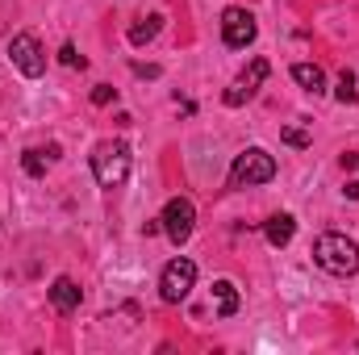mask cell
<instances>
[{
    "label": "cell",
    "instance_id": "obj_7",
    "mask_svg": "<svg viewBox=\"0 0 359 355\" xmlns=\"http://www.w3.org/2000/svg\"><path fill=\"white\" fill-rule=\"evenodd\" d=\"M222 38H226V46H234V51L251 46V42H255V17H251L247 8H226V13H222Z\"/></svg>",
    "mask_w": 359,
    "mask_h": 355
},
{
    "label": "cell",
    "instance_id": "obj_21",
    "mask_svg": "<svg viewBox=\"0 0 359 355\" xmlns=\"http://www.w3.org/2000/svg\"><path fill=\"white\" fill-rule=\"evenodd\" d=\"M343 168H359V155H343Z\"/></svg>",
    "mask_w": 359,
    "mask_h": 355
},
{
    "label": "cell",
    "instance_id": "obj_20",
    "mask_svg": "<svg viewBox=\"0 0 359 355\" xmlns=\"http://www.w3.org/2000/svg\"><path fill=\"white\" fill-rule=\"evenodd\" d=\"M343 192H347V196H351V201H359V180H351V184H347V188H343Z\"/></svg>",
    "mask_w": 359,
    "mask_h": 355
},
{
    "label": "cell",
    "instance_id": "obj_14",
    "mask_svg": "<svg viewBox=\"0 0 359 355\" xmlns=\"http://www.w3.org/2000/svg\"><path fill=\"white\" fill-rule=\"evenodd\" d=\"M334 96H339L343 105H355V100H359V88H355V76H351V72H343V76H339V92H334Z\"/></svg>",
    "mask_w": 359,
    "mask_h": 355
},
{
    "label": "cell",
    "instance_id": "obj_11",
    "mask_svg": "<svg viewBox=\"0 0 359 355\" xmlns=\"http://www.w3.org/2000/svg\"><path fill=\"white\" fill-rule=\"evenodd\" d=\"M163 29V17L159 13H151V17H138L134 25H130V46H147V42H155V34Z\"/></svg>",
    "mask_w": 359,
    "mask_h": 355
},
{
    "label": "cell",
    "instance_id": "obj_10",
    "mask_svg": "<svg viewBox=\"0 0 359 355\" xmlns=\"http://www.w3.org/2000/svg\"><path fill=\"white\" fill-rule=\"evenodd\" d=\"M264 234H268L271 247H288L292 243V234H297V222H292V213H276L264 222Z\"/></svg>",
    "mask_w": 359,
    "mask_h": 355
},
{
    "label": "cell",
    "instance_id": "obj_5",
    "mask_svg": "<svg viewBox=\"0 0 359 355\" xmlns=\"http://www.w3.org/2000/svg\"><path fill=\"white\" fill-rule=\"evenodd\" d=\"M8 55H13V67H17L21 76H29V80H38V76L46 72V55H42V42H38L34 34H17V38L8 42Z\"/></svg>",
    "mask_w": 359,
    "mask_h": 355
},
{
    "label": "cell",
    "instance_id": "obj_17",
    "mask_svg": "<svg viewBox=\"0 0 359 355\" xmlns=\"http://www.w3.org/2000/svg\"><path fill=\"white\" fill-rule=\"evenodd\" d=\"M109 100H117V88H109V84H96L92 88V105H109Z\"/></svg>",
    "mask_w": 359,
    "mask_h": 355
},
{
    "label": "cell",
    "instance_id": "obj_6",
    "mask_svg": "<svg viewBox=\"0 0 359 355\" xmlns=\"http://www.w3.org/2000/svg\"><path fill=\"white\" fill-rule=\"evenodd\" d=\"M159 222H163V234H168V239H172V243L180 247V243H188V239H192V226H196V209H192V201H188V196H172Z\"/></svg>",
    "mask_w": 359,
    "mask_h": 355
},
{
    "label": "cell",
    "instance_id": "obj_16",
    "mask_svg": "<svg viewBox=\"0 0 359 355\" xmlns=\"http://www.w3.org/2000/svg\"><path fill=\"white\" fill-rule=\"evenodd\" d=\"M280 138H284V142H288V147H309V142H313V138H309V130H305V126H288V130H284V134H280Z\"/></svg>",
    "mask_w": 359,
    "mask_h": 355
},
{
    "label": "cell",
    "instance_id": "obj_13",
    "mask_svg": "<svg viewBox=\"0 0 359 355\" xmlns=\"http://www.w3.org/2000/svg\"><path fill=\"white\" fill-rule=\"evenodd\" d=\"M213 301H217V314H222V318L238 314V288H234L230 280H217V284H213Z\"/></svg>",
    "mask_w": 359,
    "mask_h": 355
},
{
    "label": "cell",
    "instance_id": "obj_15",
    "mask_svg": "<svg viewBox=\"0 0 359 355\" xmlns=\"http://www.w3.org/2000/svg\"><path fill=\"white\" fill-rule=\"evenodd\" d=\"M21 168H25L29 176H46V159H42V151H25V155H21Z\"/></svg>",
    "mask_w": 359,
    "mask_h": 355
},
{
    "label": "cell",
    "instance_id": "obj_2",
    "mask_svg": "<svg viewBox=\"0 0 359 355\" xmlns=\"http://www.w3.org/2000/svg\"><path fill=\"white\" fill-rule=\"evenodd\" d=\"M92 176L100 188H121L130 176V147L126 142H100L92 151Z\"/></svg>",
    "mask_w": 359,
    "mask_h": 355
},
{
    "label": "cell",
    "instance_id": "obj_9",
    "mask_svg": "<svg viewBox=\"0 0 359 355\" xmlns=\"http://www.w3.org/2000/svg\"><path fill=\"white\" fill-rule=\"evenodd\" d=\"M50 305H55L59 314H72V309H80V284H76L72 276H59V280L50 284Z\"/></svg>",
    "mask_w": 359,
    "mask_h": 355
},
{
    "label": "cell",
    "instance_id": "obj_1",
    "mask_svg": "<svg viewBox=\"0 0 359 355\" xmlns=\"http://www.w3.org/2000/svg\"><path fill=\"white\" fill-rule=\"evenodd\" d=\"M313 264L330 276H355L359 272V243H351L347 234H322L313 243Z\"/></svg>",
    "mask_w": 359,
    "mask_h": 355
},
{
    "label": "cell",
    "instance_id": "obj_4",
    "mask_svg": "<svg viewBox=\"0 0 359 355\" xmlns=\"http://www.w3.org/2000/svg\"><path fill=\"white\" fill-rule=\"evenodd\" d=\"M192 284H196V264L192 260H172L163 267V276H159V297L168 305H180L192 293Z\"/></svg>",
    "mask_w": 359,
    "mask_h": 355
},
{
    "label": "cell",
    "instance_id": "obj_3",
    "mask_svg": "<svg viewBox=\"0 0 359 355\" xmlns=\"http://www.w3.org/2000/svg\"><path fill=\"white\" fill-rule=\"evenodd\" d=\"M271 176H276V159H271L268 151L251 147V151H243V155L234 159V168H230V188H255V184H268Z\"/></svg>",
    "mask_w": 359,
    "mask_h": 355
},
{
    "label": "cell",
    "instance_id": "obj_8",
    "mask_svg": "<svg viewBox=\"0 0 359 355\" xmlns=\"http://www.w3.org/2000/svg\"><path fill=\"white\" fill-rule=\"evenodd\" d=\"M264 80H268V59H251V67L238 76V84L226 92V105L234 109V105H243V100H251L255 92L264 88Z\"/></svg>",
    "mask_w": 359,
    "mask_h": 355
},
{
    "label": "cell",
    "instance_id": "obj_19",
    "mask_svg": "<svg viewBox=\"0 0 359 355\" xmlns=\"http://www.w3.org/2000/svg\"><path fill=\"white\" fill-rule=\"evenodd\" d=\"M134 76H147V80H155V76H159V67H155V63H134Z\"/></svg>",
    "mask_w": 359,
    "mask_h": 355
},
{
    "label": "cell",
    "instance_id": "obj_12",
    "mask_svg": "<svg viewBox=\"0 0 359 355\" xmlns=\"http://www.w3.org/2000/svg\"><path fill=\"white\" fill-rule=\"evenodd\" d=\"M292 80H297L305 92H313V96L326 88V76H322V67H318V63H297V67H292Z\"/></svg>",
    "mask_w": 359,
    "mask_h": 355
},
{
    "label": "cell",
    "instance_id": "obj_18",
    "mask_svg": "<svg viewBox=\"0 0 359 355\" xmlns=\"http://www.w3.org/2000/svg\"><path fill=\"white\" fill-rule=\"evenodd\" d=\"M59 59H63L67 67H84V55H76V46H72V42H67L63 51H59Z\"/></svg>",
    "mask_w": 359,
    "mask_h": 355
}]
</instances>
